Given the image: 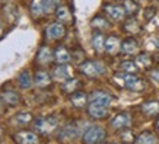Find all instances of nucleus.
Here are the masks:
<instances>
[{"label":"nucleus","mask_w":159,"mask_h":144,"mask_svg":"<svg viewBox=\"0 0 159 144\" xmlns=\"http://www.w3.org/2000/svg\"><path fill=\"white\" fill-rule=\"evenodd\" d=\"M32 124H34V131H37L39 135H50L57 130L58 120L54 115H43L35 118Z\"/></svg>","instance_id":"1"},{"label":"nucleus","mask_w":159,"mask_h":144,"mask_svg":"<svg viewBox=\"0 0 159 144\" xmlns=\"http://www.w3.org/2000/svg\"><path fill=\"white\" fill-rule=\"evenodd\" d=\"M114 79H116L117 82H120V85L124 89H127V90H130V92H142V90H145V87H146L145 80L142 77H139L137 74L120 73V74L114 76Z\"/></svg>","instance_id":"2"},{"label":"nucleus","mask_w":159,"mask_h":144,"mask_svg":"<svg viewBox=\"0 0 159 144\" xmlns=\"http://www.w3.org/2000/svg\"><path fill=\"white\" fill-rule=\"evenodd\" d=\"M79 72L82 73L83 76L95 79V77H99L104 74L105 66L99 60H85L79 64Z\"/></svg>","instance_id":"3"},{"label":"nucleus","mask_w":159,"mask_h":144,"mask_svg":"<svg viewBox=\"0 0 159 144\" xmlns=\"http://www.w3.org/2000/svg\"><path fill=\"white\" fill-rule=\"evenodd\" d=\"M0 99L5 102L6 106H18L22 102L19 92H16V89L12 87L10 83H5L0 87Z\"/></svg>","instance_id":"4"},{"label":"nucleus","mask_w":159,"mask_h":144,"mask_svg":"<svg viewBox=\"0 0 159 144\" xmlns=\"http://www.w3.org/2000/svg\"><path fill=\"white\" fill-rule=\"evenodd\" d=\"M104 138H105V130L102 127H99V125L88 127L82 135L83 144H97L104 141Z\"/></svg>","instance_id":"5"},{"label":"nucleus","mask_w":159,"mask_h":144,"mask_svg":"<svg viewBox=\"0 0 159 144\" xmlns=\"http://www.w3.org/2000/svg\"><path fill=\"white\" fill-rule=\"evenodd\" d=\"M79 135V127L76 122H67L66 125H63L57 134L58 141L63 143H72L75 138H77Z\"/></svg>","instance_id":"6"},{"label":"nucleus","mask_w":159,"mask_h":144,"mask_svg":"<svg viewBox=\"0 0 159 144\" xmlns=\"http://www.w3.org/2000/svg\"><path fill=\"white\" fill-rule=\"evenodd\" d=\"M16 144H39V134L37 131L20 130L12 135Z\"/></svg>","instance_id":"7"},{"label":"nucleus","mask_w":159,"mask_h":144,"mask_svg":"<svg viewBox=\"0 0 159 144\" xmlns=\"http://www.w3.org/2000/svg\"><path fill=\"white\" fill-rule=\"evenodd\" d=\"M104 12L108 16V19L114 20V22H123L124 18L127 16L125 15V10L123 7V5H117V3H108V5H104Z\"/></svg>","instance_id":"8"},{"label":"nucleus","mask_w":159,"mask_h":144,"mask_svg":"<svg viewBox=\"0 0 159 144\" xmlns=\"http://www.w3.org/2000/svg\"><path fill=\"white\" fill-rule=\"evenodd\" d=\"M53 61H54V51L48 45H41L39 50L37 51V55H35V63L38 64L39 67H47Z\"/></svg>","instance_id":"9"},{"label":"nucleus","mask_w":159,"mask_h":144,"mask_svg":"<svg viewBox=\"0 0 159 144\" xmlns=\"http://www.w3.org/2000/svg\"><path fill=\"white\" fill-rule=\"evenodd\" d=\"M45 37L48 41H60L66 37V25L60 22H53L45 29Z\"/></svg>","instance_id":"10"},{"label":"nucleus","mask_w":159,"mask_h":144,"mask_svg":"<svg viewBox=\"0 0 159 144\" xmlns=\"http://www.w3.org/2000/svg\"><path fill=\"white\" fill-rule=\"evenodd\" d=\"M108 108L110 106L102 105V103H97V102H89L86 106L88 115L92 120H104L108 116Z\"/></svg>","instance_id":"11"},{"label":"nucleus","mask_w":159,"mask_h":144,"mask_svg":"<svg viewBox=\"0 0 159 144\" xmlns=\"http://www.w3.org/2000/svg\"><path fill=\"white\" fill-rule=\"evenodd\" d=\"M51 76L56 82H66L70 77H73V70L69 64H57L56 67H53V72H51Z\"/></svg>","instance_id":"12"},{"label":"nucleus","mask_w":159,"mask_h":144,"mask_svg":"<svg viewBox=\"0 0 159 144\" xmlns=\"http://www.w3.org/2000/svg\"><path fill=\"white\" fill-rule=\"evenodd\" d=\"M110 125L114 130H127L131 127V115L129 112H118L111 120Z\"/></svg>","instance_id":"13"},{"label":"nucleus","mask_w":159,"mask_h":144,"mask_svg":"<svg viewBox=\"0 0 159 144\" xmlns=\"http://www.w3.org/2000/svg\"><path fill=\"white\" fill-rule=\"evenodd\" d=\"M53 76L47 70H43V68L37 70L34 74V85L38 89H48L53 85Z\"/></svg>","instance_id":"14"},{"label":"nucleus","mask_w":159,"mask_h":144,"mask_svg":"<svg viewBox=\"0 0 159 144\" xmlns=\"http://www.w3.org/2000/svg\"><path fill=\"white\" fill-rule=\"evenodd\" d=\"M139 42L134 37H127L121 41V53L127 54V55H134V54L139 53Z\"/></svg>","instance_id":"15"},{"label":"nucleus","mask_w":159,"mask_h":144,"mask_svg":"<svg viewBox=\"0 0 159 144\" xmlns=\"http://www.w3.org/2000/svg\"><path fill=\"white\" fill-rule=\"evenodd\" d=\"M105 53L110 55H116L121 53V39L117 35H108L105 38Z\"/></svg>","instance_id":"16"},{"label":"nucleus","mask_w":159,"mask_h":144,"mask_svg":"<svg viewBox=\"0 0 159 144\" xmlns=\"http://www.w3.org/2000/svg\"><path fill=\"white\" fill-rule=\"evenodd\" d=\"M16 83H18V86H19L20 90H28V89H31L32 85H34V76L31 74V72H29L28 68H25V70H22V72L18 74Z\"/></svg>","instance_id":"17"},{"label":"nucleus","mask_w":159,"mask_h":144,"mask_svg":"<svg viewBox=\"0 0 159 144\" xmlns=\"http://www.w3.org/2000/svg\"><path fill=\"white\" fill-rule=\"evenodd\" d=\"M105 38L107 37L101 31H93V32H92L91 45H92V48L95 50V53H98V54L105 53Z\"/></svg>","instance_id":"18"},{"label":"nucleus","mask_w":159,"mask_h":144,"mask_svg":"<svg viewBox=\"0 0 159 144\" xmlns=\"http://www.w3.org/2000/svg\"><path fill=\"white\" fill-rule=\"evenodd\" d=\"M69 101L75 108H85L89 103V95H86L82 90H76L75 93L69 95Z\"/></svg>","instance_id":"19"},{"label":"nucleus","mask_w":159,"mask_h":144,"mask_svg":"<svg viewBox=\"0 0 159 144\" xmlns=\"http://www.w3.org/2000/svg\"><path fill=\"white\" fill-rule=\"evenodd\" d=\"M140 111H142L146 116H150V118L159 116V101H155V99L145 101L140 105Z\"/></svg>","instance_id":"20"},{"label":"nucleus","mask_w":159,"mask_h":144,"mask_svg":"<svg viewBox=\"0 0 159 144\" xmlns=\"http://www.w3.org/2000/svg\"><path fill=\"white\" fill-rule=\"evenodd\" d=\"M56 18L60 24L63 25H67V24H72L73 22V13L72 10L69 9L66 5H58V7L56 10Z\"/></svg>","instance_id":"21"},{"label":"nucleus","mask_w":159,"mask_h":144,"mask_svg":"<svg viewBox=\"0 0 159 144\" xmlns=\"http://www.w3.org/2000/svg\"><path fill=\"white\" fill-rule=\"evenodd\" d=\"M72 60V54L64 45H58L54 48V61L57 64H69Z\"/></svg>","instance_id":"22"},{"label":"nucleus","mask_w":159,"mask_h":144,"mask_svg":"<svg viewBox=\"0 0 159 144\" xmlns=\"http://www.w3.org/2000/svg\"><path fill=\"white\" fill-rule=\"evenodd\" d=\"M29 13L32 16V19H39L43 18L45 12V5H44V0H31L29 3Z\"/></svg>","instance_id":"23"},{"label":"nucleus","mask_w":159,"mask_h":144,"mask_svg":"<svg viewBox=\"0 0 159 144\" xmlns=\"http://www.w3.org/2000/svg\"><path fill=\"white\" fill-rule=\"evenodd\" d=\"M89 102H97V103H102V105L110 106L111 102H112V96L104 90H93L89 95Z\"/></svg>","instance_id":"24"},{"label":"nucleus","mask_w":159,"mask_h":144,"mask_svg":"<svg viewBox=\"0 0 159 144\" xmlns=\"http://www.w3.org/2000/svg\"><path fill=\"white\" fill-rule=\"evenodd\" d=\"M80 87H82V82L79 79H76V77H70L69 80L61 83V90L66 95H72L76 90H80Z\"/></svg>","instance_id":"25"},{"label":"nucleus","mask_w":159,"mask_h":144,"mask_svg":"<svg viewBox=\"0 0 159 144\" xmlns=\"http://www.w3.org/2000/svg\"><path fill=\"white\" fill-rule=\"evenodd\" d=\"M91 26L93 28V31H107V29L111 28V24H110V19L105 18V16H102V15H97V16H93L91 20Z\"/></svg>","instance_id":"26"},{"label":"nucleus","mask_w":159,"mask_h":144,"mask_svg":"<svg viewBox=\"0 0 159 144\" xmlns=\"http://www.w3.org/2000/svg\"><path fill=\"white\" fill-rule=\"evenodd\" d=\"M123 29H124L127 34H130V37H133V35L139 34L140 31H142V26H140V24L134 19V16H129V19L125 20L124 25H123Z\"/></svg>","instance_id":"27"},{"label":"nucleus","mask_w":159,"mask_h":144,"mask_svg":"<svg viewBox=\"0 0 159 144\" xmlns=\"http://www.w3.org/2000/svg\"><path fill=\"white\" fill-rule=\"evenodd\" d=\"M136 64H137V67L139 68H143V70H149L152 67V64H153V58L150 57L148 53H140L136 55L134 58Z\"/></svg>","instance_id":"28"},{"label":"nucleus","mask_w":159,"mask_h":144,"mask_svg":"<svg viewBox=\"0 0 159 144\" xmlns=\"http://www.w3.org/2000/svg\"><path fill=\"white\" fill-rule=\"evenodd\" d=\"M31 122H34V115L31 112H19L13 116V124H16L18 127H25Z\"/></svg>","instance_id":"29"},{"label":"nucleus","mask_w":159,"mask_h":144,"mask_svg":"<svg viewBox=\"0 0 159 144\" xmlns=\"http://www.w3.org/2000/svg\"><path fill=\"white\" fill-rule=\"evenodd\" d=\"M136 144H159V140L152 131H143L136 138Z\"/></svg>","instance_id":"30"},{"label":"nucleus","mask_w":159,"mask_h":144,"mask_svg":"<svg viewBox=\"0 0 159 144\" xmlns=\"http://www.w3.org/2000/svg\"><path fill=\"white\" fill-rule=\"evenodd\" d=\"M118 70H120L121 73H125V74H136L140 68L137 67L136 61H133V60H125V61H121L120 63Z\"/></svg>","instance_id":"31"},{"label":"nucleus","mask_w":159,"mask_h":144,"mask_svg":"<svg viewBox=\"0 0 159 144\" xmlns=\"http://www.w3.org/2000/svg\"><path fill=\"white\" fill-rule=\"evenodd\" d=\"M123 7L127 16H136L139 12V3L136 0H123Z\"/></svg>","instance_id":"32"},{"label":"nucleus","mask_w":159,"mask_h":144,"mask_svg":"<svg viewBox=\"0 0 159 144\" xmlns=\"http://www.w3.org/2000/svg\"><path fill=\"white\" fill-rule=\"evenodd\" d=\"M121 141L124 144H133L136 141V137L133 134V131L130 128H127V130H121Z\"/></svg>","instance_id":"33"},{"label":"nucleus","mask_w":159,"mask_h":144,"mask_svg":"<svg viewBox=\"0 0 159 144\" xmlns=\"http://www.w3.org/2000/svg\"><path fill=\"white\" fill-rule=\"evenodd\" d=\"M44 5H45V12L50 13V12H53L58 7L60 0H44Z\"/></svg>","instance_id":"34"},{"label":"nucleus","mask_w":159,"mask_h":144,"mask_svg":"<svg viewBox=\"0 0 159 144\" xmlns=\"http://www.w3.org/2000/svg\"><path fill=\"white\" fill-rule=\"evenodd\" d=\"M155 15H156V7H155V6H149V7H146L145 12H143V16H145L146 20H150Z\"/></svg>","instance_id":"35"},{"label":"nucleus","mask_w":159,"mask_h":144,"mask_svg":"<svg viewBox=\"0 0 159 144\" xmlns=\"http://www.w3.org/2000/svg\"><path fill=\"white\" fill-rule=\"evenodd\" d=\"M149 77L152 82H155L156 85H159V68H155V70H152V72L149 73Z\"/></svg>","instance_id":"36"},{"label":"nucleus","mask_w":159,"mask_h":144,"mask_svg":"<svg viewBox=\"0 0 159 144\" xmlns=\"http://www.w3.org/2000/svg\"><path fill=\"white\" fill-rule=\"evenodd\" d=\"M5 111H6V103L0 99V115H3V114H5Z\"/></svg>","instance_id":"37"},{"label":"nucleus","mask_w":159,"mask_h":144,"mask_svg":"<svg viewBox=\"0 0 159 144\" xmlns=\"http://www.w3.org/2000/svg\"><path fill=\"white\" fill-rule=\"evenodd\" d=\"M5 35V25H3V20L0 19V38Z\"/></svg>","instance_id":"38"},{"label":"nucleus","mask_w":159,"mask_h":144,"mask_svg":"<svg viewBox=\"0 0 159 144\" xmlns=\"http://www.w3.org/2000/svg\"><path fill=\"white\" fill-rule=\"evenodd\" d=\"M3 135H5V131H3V128L0 127V141H2V138H3Z\"/></svg>","instance_id":"39"},{"label":"nucleus","mask_w":159,"mask_h":144,"mask_svg":"<svg viewBox=\"0 0 159 144\" xmlns=\"http://www.w3.org/2000/svg\"><path fill=\"white\" fill-rule=\"evenodd\" d=\"M156 127L159 128V116H158V121H156Z\"/></svg>","instance_id":"40"},{"label":"nucleus","mask_w":159,"mask_h":144,"mask_svg":"<svg viewBox=\"0 0 159 144\" xmlns=\"http://www.w3.org/2000/svg\"><path fill=\"white\" fill-rule=\"evenodd\" d=\"M112 2H123V0H112Z\"/></svg>","instance_id":"41"},{"label":"nucleus","mask_w":159,"mask_h":144,"mask_svg":"<svg viewBox=\"0 0 159 144\" xmlns=\"http://www.w3.org/2000/svg\"><path fill=\"white\" fill-rule=\"evenodd\" d=\"M97 144H102V141H101V143H97Z\"/></svg>","instance_id":"42"},{"label":"nucleus","mask_w":159,"mask_h":144,"mask_svg":"<svg viewBox=\"0 0 159 144\" xmlns=\"http://www.w3.org/2000/svg\"><path fill=\"white\" fill-rule=\"evenodd\" d=\"M112 144H114V143H112Z\"/></svg>","instance_id":"43"}]
</instances>
